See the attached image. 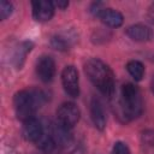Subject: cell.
<instances>
[{
	"instance_id": "6da1fadb",
	"label": "cell",
	"mask_w": 154,
	"mask_h": 154,
	"mask_svg": "<svg viewBox=\"0 0 154 154\" xmlns=\"http://www.w3.org/2000/svg\"><path fill=\"white\" fill-rule=\"evenodd\" d=\"M84 72L90 82L106 96L114 93V75L111 67L97 58H91L84 64Z\"/></svg>"
},
{
	"instance_id": "7a4b0ae2",
	"label": "cell",
	"mask_w": 154,
	"mask_h": 154,
	"mask_svg": "<svg viewBox=\"0 0 154 154\" xmlns=\"http://www.w3.org/2000/svg\"><path fill=\"white\" fill-rule=\"evenodd\" d=\"M143 111V100L140 89L132 84L126 83L122 87L120 97L116 105V113L118 117H123L124 122L137 118Z\"/></svg>"
},
{
	"instance_id": "3957f363",
	"label": "cell",
	"mask_w": 154,
	"mask_h": 154,
	"mask_svg": "<svg viewBox=\"0 0 154 154\" xmlns=\"http://www.w3.org/2000/svg\"><path fill=\"white\" fill-rule=\"evenodd\" d=\"M46 102V94L40 89H24L16 93L13 97L14 112L23 123L35 118L36 111Z\"/></svg>"
},
{
	"instance_id": "277c9868",
	"label": "cell",
	"mask_w": 154,
	"mask_h": 154,
	"mask_svg": "<svg viewBox=\"0 0 154 154\" xmlns=\"http://www.w3.org/2000/svg\"><path fill=\"white\" fill-rule=\"evenodd\" d=\"M81 111L73 102H64L57 109V120L66 128H72L79 120Z\"/></svg>"
},
{
	"instance_id": "5b68a950",
	"label": "cell",
	"mask_w": 154,
	"mask_h": 154,
	"mask_svg": "<svg viewBox=\"0 0 154 154\" xmlns=\"http://www.w3.org/2000/svg\"><path fill=\"white\" fill-rule=\"evenodd\" d=\"M61 83L65 93L71 97H77L79 95V77L75 66H65L61 72Z\"/></svg>"
},
{
	"instance_id": "8992f818",
	"label": "cell",
	"mask_w": 154,
	"mask_h": 154,
	"mask_svg": "<svg viewBox=\"0 0 154 154\" xmlns=\"http://www.w3.org/2000/svg\"><path fill=\"white\" fill-rule=\"evenodd\" d=\"M36 73L42 82L45 83L51 82L55 75V63L53 58L49 55L40 57L36 63Z\"/></svg>"
},
{
	"instance_id": "52a82bcc",
	"label": "cell",
	"mask_w": 154,
	"mask_h": 154,
	"mask_svg": "<svg viewBox=\"0 0 154 154\" xmlns=\"http://www.w3.org/2000/svg\"><path fill=\"white\" fill-rule=\"evenodd\" d=\"M45 134L43 130V125L42 123L36 119V118H31L26 122L23 123V128H22V136L24 137L25 141L28 142H37L42 135Z\"/></svg>"
},
{
	"instance_id": "ba28073f",
	"label": "cell",
	"mask_w": 154,
	"mask_h": 154,
	"mask_svg": "<svg viewBox=\"0 0 154 154\" xmlns=\"http://www.w3.org/2000/svg\"><path fill=\"white\" fill-rule=\"evenodd\" d=\"M31 6H32V16L38 22H47L54 14L55 7L52 1H47V0L32 1Z\"/></svg>"
},
{
	"instance_id": "9c48e42d",
	"label": "cell",
	"mask_w": 154,
	"mask_h": 154,
	"mask_svg": "<svg viewBox=\"0 0 154 154\" xmlns=\"http://www.w3.org/2000/svg\"><path fill=\"white\" fill-rule=\"evenodd\" d=\"M49 134H51V136L54 140L57 146L65 147V146H69L72 142V135L70 132V128L64 126L58 120L55 123L51 124Z\"/></svg>"
},
{
	"instance_id": "30bf717a",
	"label": "cell",
	"mask_w": 154,
	"mask_h": 154,
	"mask_svg": "<svg viewBox=\"0 0 154 154\" xmlns=\"http://www.w3.org/2000/svg\"><path fill=\"white\" fill-rule=\"evenodd\" d=\"M90 116H91V120H93L95 128L97 130L102 131L106 128V114H105V109H103V106H102L101 101L96 97L91 99Z\"/></svg>"
},
{
	"instance_id": "8fae6325",
	"label": "cell",
	"mask_w": 154,
	"mask_h": 154,
	"mask_svg": "<svg viewBox=\"0 0 154 154\" xmlns=\"http://www.w3.org/2000/svg\"><path fill=\"white\" fill-rule=\"evenodd\" d=\"M126 35L134 41L146 42L152 38L153 31L149 26H147L144 24H134L126 29Z\"/></svg>"
},
{
	"instance_id": "7c38bea8",
	"label": "cell",
	"mask_w": 154,
	"mask_h": 154,
	"mask_svg": "<svg viewBox=\"0 0 154 154\" xmlns=\"http://www.w3.org/2000/svg\"><path fill=\"white\" fill-rule=\"evenodd\" d=\"M73 41L75 36L71 32H60L51 38V46L57 51H67L73 45Z\"/></svg>"
},
{
	"instance_id": "4fadbf2b",
	"label": "cell",
	"mask_w": 154,
	"mask_h": 154,
	"mask_svg": "<svg viewBox=\"0 0 154 154\" xmlns=\"http://www.w3.org/2000/svg\"><path fill=\"white\" fill-rule=\"evenodd\" d=\"M99 18L101 19L102 23H105L111 28H119L124 22L123 14L119 11L113 8H105Z\"/></svg>"
},
{
	"instance_id": "5bb4252c",
	"label": "cell",
	"mask_w": 154,
	"mask_h": 154,
	"mask_svg": "<svg viewBox=\"0 0 154 154\" xmlns=\"http://www.w3.org/2000/svg\"><path fill=\"white\" fill-rule=\"evenodd\" d=\"M32 42H30V41H24V42H22L17 48H16V51H14V53H13V58H12V63H13V65L17 67V69H20L22 66H23V64H24V61H25V57H26V54L32 49Z\"/></svg>"
},
{
	"instance_id": "9a60e30c",
	"label": "cell",
	"mask_w": 154,
	"mask_h": 154,
	"mask_svg": "<svg viewBox=\"0 0 154 154\" xmlns=\"http://www.w3.org/2000/svg\"><path fill=\"white\" fill-rule=\"evenodd\" d=\"M126 70L135 81H141L144 75V66L138 60H130L126 64Z\"/></svg>"
},
{
	"instance_id": "2e32d148",
	"label": "cell",
	"mask_w": 154,
	"mask_h": 154,
	"mask_svg": "<svg viewBox=\"0 0 154 154\" xmlns=\"http://www.w3.org/2000/svg\"><path fill=\"white\" fill-rule=\"evenodd\" d=\"M36 143H37V147L41 148V149L45 150V152H51V150L57 146L49 132H48V134L45 132V134L42 135V137H41Z\"/></svg>"
},
{
	"instance_id": "e0dca14e",
	"label": "cell",
	"mask_w": 154,
	"mask_h": 154,
	"mask_svg": "<svg viewBox=\"0 0 154 154\" xmlns=\"http://www.w3.org/2000/svg\"><path fill=\"white\" fill-rule=\"evenodd\" d=\"M13 12V5L10 1L1 0L0 1V18L5 20L7 17H10Z\"/></svg>"
},
{
	"instance_id": "ac0fdd59",
	"label": "cell",
	"mask_w": 154,
	"mask_h": 154,
	"mask_svg": "<svg viewBox=\"0 0 154 154\" xmlns=\"http://www.w3.org/2000/svg\"><path fill=\"white\" fill-rule=\"evenodd\" d=\"M113 154H131L128 146L123 142H116L113 146Z\"/></svg>"
},
{
	"instance_id": "d6986e66",
	"label": "cell",
	"mask_w": 154,
	"mask_h": 154,
	"mask_svg": "<svg viewBox=\"0 0 154 154\" xmlns=\"http://www.w3.org/2000/svg\"><path fill=\"white\" fill-rule=\"evenodd\" d=\"M106 7L103 6V4L102 2H93L91 4V6H90V13L93 14V16H95V17H100V14L103 12V10H105Z\"/></svg>"
},
{
	"instance_id": "ffe728a7",
	"label": "cell",
	"mask_w": 154,
	"mask_h": 154,
	"mask_svg": "<svg viewBox=\"0 0 154 154\" xmlns=\"http://www.w3.org/2000/svg\"><path fill=\"white\" fill-rule=\"evenodd\" d=\"M147 20L150 24H154V2L148 7V11H147Z\"/></svg>"
},
{
	"instance_id": "44dd1931",
	"label": "cell",
	"mask_w": 154,
	"mask_h": 154,
	"mask_svg": "<svg viewBox=\"0 0 154 154\" xmlns=\"http://www.w3.org/2000/svg\"><path fill=\"white\" fill-rule=\"evenodd\" d=\"M53 5H54V7H58L60 10H65L69 6V1H66V0H58V1H54Z\"/></svg>"
},
{
	"instance_id": "7402d4cb",
	"label": "cell",
	"mask_w": 154,
	"mask_h": 154,
	"mask_svg": "<svg viewBox=\"0 0 154 154\" xmlns=\"http://www.w3.org/2000/svg\"><path fill=\"white\" fill-rule=\"evenodd\" d=\"M150 87H152V93L154 94V78L152 79V84H150Z\"/></svg>"
}]
</instances>
